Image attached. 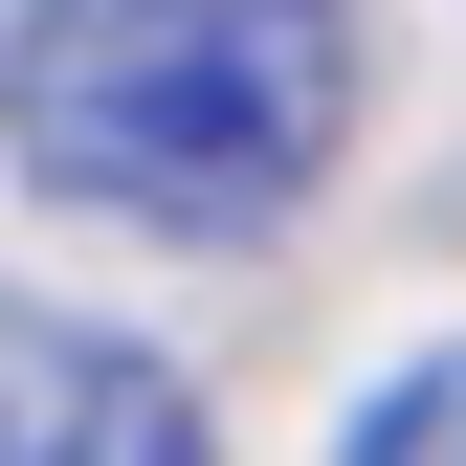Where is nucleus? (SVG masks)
Wrapping results in <instances>:
<instances>
[{
  "label": "nucleus",
  "mask_w": 466,
  "mask_h": 466,
  "mask_svg": "<svg viewBox=\"0 0 466 466\" xmlns=\"http://www.w3.org/2000/svg\"><path fill=\"white\" fill-rule=\"evenodd\" d=\"M0 466H200V400H178V356L0 289Z\"/></svg>",
  "instance_id": "nucleus-2"
},
{
  "label": "nucleus",
  "mask_w": 466,
  "mask_h": 466,
  "mask_svg": "<svg viewBox=\"0 0 466 466\" xmlns=\"http://www.w3.org/2000/svg\"><path fill=\"white\" fill-rule=\"evenodd\" d=\"M333 466H466V333H444V356H400V378L356 400V444H333Z\"/></svg>",
  "instance_id": "nucleus-3"
},
{
  "label": "nucleus",
  "mask_w": 466,
  "mask_h": 466,
  "mask_svg": "<svg viewBox=\"0 0 466 466\" xmlns=\"http://www.w3.org/2000/svg\"><path fill=\"white\" fill-rule=\"evenodd\" d=\"M0 134L89 222L245 245L356 134V0H0Z\"/></svg>",
  "instance_id": "nucleus-1"
}]
</instances>
